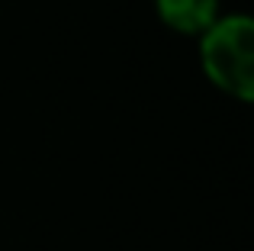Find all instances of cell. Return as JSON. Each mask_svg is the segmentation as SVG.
I'll use <instances>...</instances> for the list:
<instances>
[{
	"label": "cell",
	"mask_w": 254,
	"mask_h": 251,
	"mask_svg": "<svg viewBox=\"0 0 254 251\" xmlns=\"http://www.w3.org/2000/svg\"><path fill=\"white\" fill-rule=\"evenodd\" d=\"M203 74L238 103L254 100V19L248 13L219 16L199 36Z\"/></svg>",
	"instance_id": "1"
},
{
	"label": "cell",
	"mask_w": 254,
	"mask_h": 251,
	"mask_svg": "<svg viewBox=\"0 0 254 251\" xmlns=\"http://www.w3.org/2000/svg\"><path fill=\"white\" fill-rule=\"evenodd\" d=\"M155 10L168 29L196 39L222 16L219 0H155Z\"/></svg>",
	"instance_id": "2"
}]
</instances>
